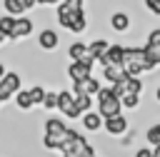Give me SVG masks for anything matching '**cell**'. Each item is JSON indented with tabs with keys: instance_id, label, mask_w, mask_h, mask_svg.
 Wrapping results in <instances>:
<instances>
[{
	"instance_id": "4",
	"label": "cell",
	"mask_w": 160,
	"mask_h": 157,
	"mask_svg": "<svg viewBox=\"0 0 160 157\" xmlns=\"http://www.w3.org/2000/svg\"><path fill=\"white\" fill-rule=\"evenodd\" d=\"M20 92V75L18 72H8L2 80H0V102L15 97Z\"/></svg>"
},
{
	"instance_id": "22",
	"label": "cell",
	"mask_w": 160,
	"mask_h": 157,
	"mask_svg": "<svg viewBox=\"0 0 160 157\" xmlns=\"http://www.w3.org/2000/svg\"><path fill=\"white\" fill-rule=\"evenodd\" d=\"M145 140H148V145L160 147V122H155V125H150L145 130Z\"/></svg>"
},
{
	"instance_id": "19",
	"label": "cell",
	"mask_w": 160,
	"mask_h": 157,
	"mask_svg": "<svg viewBox=\"0 0 160 157\" xmlns=\"http://www.w3.org/2000/svg\"><path fill=\"white\" fill-rule=\"evenodd\" d=\"M72 17H75V12L60 2V5H58V22H60L62 27H68V30H70V25H72Z\"/></svg>"
},
{
	"instance_id": "38",
	"label": "cell",
	"mask_w": 160,
	"mask_h": 157,
	"mask_svg": "<svg viewBox=\"0 0 160 157\" xmlns=\"http://www.w3.org/2000/svg\"><path fill=\"white\" fill-rule=\"evenodd\" d=\"M0 105H2V102H0Z\"/></svg>"
},
{
	"instance_id": "16",
	"label": "cell",
	"mask_w": 160,
	"mask_h": 157,
	"mask_svg": "<svg viewBox=\"0 0 160 157\" xmlns=\"http://www.w3.org/2000/svg\"><path fill=\"white\" fill-rule=\"evenodd\" d=\"M110 25H112V30H118V32H125V30L130 27V17H128V12H112V17H110Z\"/></svg>"
},
{
	"instance_id": "14",
	"label": "cell",
	"mask_w": 160,
	"mask_h": 157,
	"mask_svg": "<svg viewBox=\"0 0 160 157\" xmlns=\"http://www.w3.org/2000/svg\"><path fill=\"white\" fill-rule=\"evenodd\" d=\"M32 32V20L30 17H18V25H15V32L10 40H18V37H28Z\"/></svg>"
},
{
	"instance_id": "36",
	"label": "cell",
	"mask_w": 160,
	"mask_h": 157,
	"mask_svg": "<svg viewBox=\"0 0 160 157\" xmlns=\"http://www.w3.org/2000/svg\"><path fill=\"white\" fill-rule=\"evenodd\" d=\"M60 157H78V155H72V152H68V155H60Z\"/></svg>"
},
{
	"instance_id": "18",
	"label": "cell",
	"mask_w": 160,
	"mask_h": 157,
	"mask_svg": "<svg viewBox=\"0 0 160 157\" xmlns=\"http://www.w3.org/2000/svg\"><path fill=\"white\" fill-rule=\"evenodd\" d=\"M2 7H5V12H8V15H12V17H15V15H18V17H22L20 12H25V10H28L22 0H2Z\"/></svg>"
},
{
	"instance_id": "10",
	"label": "cell",
	"mask_w": 160,
	"mask_h": 157,
	"mask_svg": "<svg viewBox=\"0 0 160 157\" xmlns=\"http://www.w3.org/2000/svg\"><path fill=\"white\" fill-rule=\"evenodd\" d=\"M102 77H105L110 85H118V82H122V80L128 77V72H125L122 65H108V67H102Z\"/></svg>"
},
{
	"instance_id": "8",
	"label": "cell",
	"mask_w": 160,
	"mask_h": 157,
	"mask_svg": "<svg viewBox=\"0 0 160 157\" xmlns=\"http://www.w3.org/2000/svg\"><path fill=\"white\" fill-rule=\"evenodd\" d=\"M122 62H125V47L122 45H110L108 55L100 60L102 67H108V65H122Z\"/></svg>"
},
{
	"instance_id": "33",
	"label": "cell",
	"mask_w": 160,
	"mask_h": 157,
	"mask_svg": "<svg viewBox=\"0 0 160 157\" xmlns=\"http://www.w3.org/2000/svg\"><path fill=\"white\" fill-rule=\"evenodd\" d=\"M5 75H8V70H5V65H2V62H0V80H2V77H5Z\"/></svg>"
},
{
	"instance_id": "32",
	"label": "cell",
	"mask_w": 160,
	"mask_h": 157,
	"mask_svg": "<svg viewBox=\"0 0 160 157\" xmlns=\"http://www.w3.org/2000/svg\"><path fill=\"white\" fill-rule=\"evenodd\" d=\"M60 0H38V5H58Z\"/></svg>"
},
{
	"instance_id": "20",
	"label": "cell",
	"mask_w": 160,
	"mask_h": 157,
	"mask_svg": "<svg viewBox=\"0 0 160 157\" xmlns=\"http://www.w3.org/2000/svg\"><path fill=\"white\" fill-rule=\"evenodd\" d=\"M80 85H82V92H85V95H90V97H98V92L102 90V85H100V80H98V77H88V80H82Z\"/></svg>"
},
{
	"instance_id": "5",
	"label": "cell",
	"mask_w": 160,
	"mask_h": 157,
	"mask_svg": "<svg viewBox=\"0 0 160 157\" xmlns=\"http://www.w3.org/2000/svg\"><path fill=\"white\" fill-rule=\"evenodd\" d=\"M92 57L90 60H80V62H70V67H68V75H70V80L72 82H82V80H88V77H92Z\"/></svg>"
},
{
	"instance_id": "24",
	"label": "cell",
	"mask_w": 160,
	"mask_h": 157,
	"mask_svg": "<svg viewBox=\"0 0 160 157\" xmlns=\"http://www.w3.org/2000/svg\"><path fill=\"white\" fill-rule=\"evenodd\" d=\"M85 25H88V20H85V12L80 10V12H75V17H72L70 32H82V30H85Z\"/></svg>"
},
{
	"instance_id": "13",
	"label": "cell",
	"mask_w": 160,
	"mask_h": 157,
	"mask_svg": "<svg viewBox=\"0 0 160 157\" xmlns=\"http://www.w3.org/2000/svg\"><path fill=\"white\" fill-rule=\"evenodd\" d=\"M88 47H90V57L100 62V60L108 55V50H110V42H108V40H92Z\"/></svg>"
},
{
	"instance_id": "29",
	"label": "cell",
	"mask_w": 160,
	"mask_h": 157,
	"mask_svg": "<svg viewBox=\"0 0 160 157\" xmlns=\"http://www.w3.org/2000/svg\"><path fill=\"white\" fill-rule=\"evenodd\" d=\"M62 5L70 7L72 12H80V10H82V0H62Z\"/></svg>"
},
{
	"instance_id": "21",
	"label": "cell",
	"mask_w": 160,
	"mask_h": 157,
	"mask_svg": "<svg viewBox=\"0 0 160 157\" xmlns=\"http://www.w3.org/2000/svg\"><path fill=\"white\" fill-rule=\"evenodd\" d=\"M70 135V132H68ZM68 137H55V135H42V147L45 150H62Z\"/></svg>"
},
{
	"instance_id": "26",
	"label": "cell",
	"mask_w": 160,
	"mask_h": 157,
	"mask_svg": "<svg viewBox=\"0 0 160 157\" xmlns=\"http://www.w3.org/2000/svg\"><path fill=\"white\" fill-rule=\"evenodd\" d=\"M138 105H140V95H125V97H122V107L135 110Z\"/></svg>"
},
{
	"instance_id": "11",
	"label": "cell",
	"mask_w": 160,
	"mask_h": 157,
	"mask_svg": "<svg viewBox=\"0 0 160 157\" xmlns=\"http://www.w3.org/2000/svg\"><path fill=\"white\" fill-rule=\"evenodd\" d=\"M58 42H60V37H58V32L55 30H42L40 35H38V45L42 47V50H55L58 47Z\"/></svg>"
},
{
	"instance_id": "23",
	"label": "cell",
	"mask_w": 160,
	"mask_h": 157,
	"mask_svg": "<svg viewBox=\"0 0 160 157\" xmlns=\"http://www.w3.org/2000/svg\"><path fill=\"white\" fill-rule=\"evenodd\" d=\"M30 95H32V102L42 107V102H45V97H48V90H45L42 85H32V87H30Z\"/></svg>"
},
{
	"instance_id": "2",
	"label": "cell",
	"mask_w": 160,
	"mask_h": 157,
	"mask_svg": "<svg viewBox=\"0 0 160 157\" xmlns=\"http://www.w3.org/2000/svg\"><path fill=\"white\" fill-rule=\"evenodd\" d=\"M95 102H98V112L102 115V120H110V117L122 115V100L115 95L112 87H102V90L98 92Z\"/></svg>"
},
{
	"instance_id": "15",
	"label": "cell",
	"mask_w": 160,
	"mask_h": 157,
	"mask_svg": "<svg viewBox=\"0 0 160 157\" xmlns=\"http://www.w3.org/2000/svg\"><path fill=\"white\" fill-rule=\"evenodd\" d=\"M15 105H18V110H22V112L32 110V107H35V102H32V95H30V90H20V92L15 95Z\"/></svg>"
},
{
	"instance_id": "12",
	"label": "cell",
	"mask_w": 160,
	"mask_h": 157,
	"mask_svg": "<svg viewBox=\"0 0 160 157\" xmlns=\"http://www.w3.org/2000/svg\"><path fill=\"white\" fill-rule=\"evenodd\" d=\"M68 55H70V60H72V62L90 60V47H88L85 42H72V45L68 47ZM95 62H98V60H95Z\"/></svg>"
},
{
	"instance_id": "31",
	"label": "cell",
	"mask_w": 160,
	"mask_h": 157,
	"mask_svg": "<svg viewBox=\"0 0 160 157\" xmlns=\"http://www.w3.org/2000/svg\"><path fill=\"white\" fill-rule=\"evenodd\" d=\"M135 157H155V155L150 147H140V150H135Z\"/></svg>"
},
{
	"instance_id": "25",
	"label": "cell",
	"mask_w": 160,
	"mask_h": 157,
	"mask_svg": "<svg viewBox=\"0 0 160 157\" xmlns=\"http://www.w3.org/2000/svg\"><path fill=\"white\" fill-rule=\"evenodd\" d=\"M75 105H78V110L85 115V112H90V107H92V97H90V95H78V97H75Z\"/></svg>"
},
{
	"instance_id": "1",
	"label": "cell",
	"mask_w": 160,
	"mask_h": 157,
	"mask_svg": "<svg viewBox=\"0 0 160 157\" xmlns=\"http://www.w3.org/2000/svg\"><path fill=\"white\" fill-rule=\"evenodd\" d=\"M125 72L130 77H140V72H150L152 65L148 62L145 47H125V62H122Z\"/></svg>"
},
{
	"instance_id": "3",
	"label": "cell",
	"mask_w": 160,
	"mask_h": 157,
	"mask_svg": "<svg viewBox=\"0 0 160 157\" xmlns=\"http://www.w3.org/2000/svg\"><path fill=\"white\" fill-rule=\"evenodd\" d=\"M58 110H60V115L68 117V120H78V117H82V112H80L78 105H75V95H72V90H60V92H58Z\"/></svg>"
},
{
	"instance_id": "7",
	"label": "cell",
	"mask_w": 160,
	"mask_h": 157,
	"mask_svg": "<svg viewBox=\"0 0 160 157\" xmlns=\"http://www.w3.org/2000/svg\"><path fill=\"white\" fill-rule=\"evenodd\" d=\"M70 127L60 120V117H48L45 120V127H42V135H55V137H68Z\"/></svg>"
},
{
	"instance_id": "30",
	"label": "cell",
	"mask_w": 160,
	"mask_h": 157,
	"mask_svg": "<svg viewBox=\"0 0 160 157\" xmlns=\"http://www.w3.org/2000/svg\"><path fill=\"white\" fill-rule=\"evenodd\" d=\"M145 7H148L152 15H160V0H145Z\"/></svg>"
},
{
	"instance_id": "6",
	"label": "cell",
	"mask_w": 160,
	"mask_h": 157,
	"mask_svg": "<svg viewBox=\"0 0 160 157\" xmlns=\"http://www.w3.org/2000/svg\"><path fill=\"white\" fill-rule=\"evenodd\" d=\"M128 117L125 115H118V117H110V120H105V132L108 135H112V137H122V135H128Z\"/></svg>"
},
{
	"instance_id": "27",
	"label": "cell",
	"mask_w": 160,
	"mask_h": 157,
	"mask_svg": "<svg viewBox=\"0 0 160 157\" xmlns=\"http://www.w3.org/2000/svg\"><path fill=\"white\" fill-rule=\"evenodd\" d=\"M42 107H45V110H58V92H48Z\"/></svg>"
},
{
	"instance_id": "35",
	"label": "cell",
	"mask_w": 160,
	"mask_h": 157,
	"mask_svg": "<svg viewBox=\"0 0 160 157\" xmlns=\"http://www.w3.org/2000/svg\"><path fill=\"white\" fill-rule=\"evenodd\" d=\"M155 100H158V102H160V87H158V90H155Z\"/></svg>"
},
{
	"instance_id": "9",
	"label": "cell",
	"mask_w": 160,
	"mask_h": 157,
	"mask_svg": "<svg viewBox=\"0 0 160 157\" xmlns=\"http://www.w3.org/2000/svg\"><path fill=\"white\" fill-rule=\"evenodd\" d=\"M80 122H82V127H85L88 132H100V127H105V120H102V115H100L98 110H95V112H92V110L85 112Z\"/></svg>"
},
{
	"instance_id": "17",
	"label": "cell",
	"mask_w": 160,
	"mask_h": 157,
	"mask_svg": "<svg viewBox=\"0 0 160 157\" xmlns=\"http://www.w3.org/2000/svg\"><path fill=\"white\" fill-rule=\"evenodd\" d=\"M15 25H18V17H12V15H2L0 17V32L10 40L12 37V32H15Z\"/></svg>"
},
{
	"instance_id": "28",
	"label": "cell",
	"mask_w": 160,
	"mask_h": 157,
	"mask_svg": "<svg viewBox=\"0 0 160 157\" xmlns=\"http://www.w3.org/2000/svg\"><path fill=\"white\" fill-rule=\"evenodd\" d=\"M145 45L160 47V27H158V30H150V35H148V42H145Z\"/></svg>"
},
{
	"instance_id": "37",
	"label": "cell",
	"mask_w": 160,
	"mask_h": 157,
	"mask_svg": "<svg viewBox=\"0 0 160 157\" xmlns=\"http://www.w3.org/2000/svg\"><path fill=\"white\" fill-rule=\"evenodd\" d=\"M5 40H8V37H5V35H2V32H0V45H2V42H5Z\"/></svg>"
},
{
	"instance_id": "34",
	"label": "cell",
	"mask_w": 160,
	"mask_h": 157,
	"mask_svg": "<svg viewBox=\"0 0 160 157\" xmlns=\"http://www.w3.org/2000/svg\"><path fill=\"white\" fill-rule=\"evenodd\" d=\"M152 155H155V157H160V147H152Z\"/></svg>"
}]
</instances>
